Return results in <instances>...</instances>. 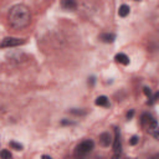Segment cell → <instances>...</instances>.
<instances>
[{
  "mask_svg": "<svg viewBox=\"0 0 159 159\" xmlns=\"http://www.w3.org/2000/svg\"><path fill=\"white\" fill-rule=\"evenodd\" d=\"M30 20H31V15L26 5L18 4L9 10L8 21H9V25L15 30H21L26 27L30 24Z\"/></svg>",
  "mask_w": 159,
  "mask_h": 159,
  "instance_id": "1",
  "label": "cell"
},
{
  "mask_svg": "<svg viewBox=\"0 0 159 159\" xmlns=\"http://www.w3.org/2000/svg\"><path fill=\"white\" fill-rule=\"evenodd\" d=\"M141 123H142V127L152 137H154L155 139H159V125L152 116L144 113L141 118Z\"/></svg>",
  "mask_w": 159,
  "mask_h": 159,
  "instance_id": "2",
  "label": "cell"
},
{
  "mask_svg": "<svg viewBox=\"0 0 159 159\" xmlns=\"http://www.w3.org/2000/svg\"><path fill=\"white\" fill-rule=\"evenodd\" d=\"M93 147H94V143H93V141H91V139H86V141H83V142H81L78 145H77V153L80 154V155H85V154H87V153H89L92 149H93Z\"/></svg>",
  "mask_w": 159,
  "mask_h": 159,
  "instance_id": "3",
  "label": "cell"
},
{
  "mask_svg": "<svg viewBox=\"0 0 159 159\" xmlns=\"http://www.w3.org/2000/svg\"><path fill=\"white\" fill-rule=\"evenodd\" d=\"M25 44V40L22 39H16V38H5L3 41H2V49H5V47H15V46H19V45H22Z\"/></svg>",
  "mask_w": 159,
  "mask_h": 159,
  "instance_id": "4",
  "label": "cell"
},
{
  "mask_svg": "<svg viewBox=\"0 0 159 159\" xmlns=\"http://www.w3.org/2000/svg\"><path fill=\"white\" fill-rule=\"evenodd\" d=\"M116 133V137H114V141H113V152L114 154H121V150H122V143H121V136H119V132L118 129L114 131Z\"/></svg>",
  "mask_w": 159,
  "mask_h": 159,
  "instance_id": "5",
  "label": "cell"
},
{
  "mask_svg": "<svg viewBox=\"0 0 159 159\" xmlns=\"http://www.w3.org/2000/svg\"><path fill=\"white\" fill-rule=\"evenodd\" d=\"M111 142H112V139H111V134L109 133L105 132V133H102L100 136V144L102 147H108L111 144Z\"/></svg>",
  "mask_w": 159,
  "mask_h": 159,
  "instance_id": "6",
  "label": "cell"
},
{
  "mask_svg": "<svg viewBox=\"0 0 159 159\" xmlns=\"http://www.w3.org/2000/svg\"><path fill=\"white\" fill-rule=\"evenodd\" d=\"M114 60L117 62L122 63V65H128V63H129V58L127 57V55H124V54H117L116 57H114Z\"/></svg>",
  "mask_w": 159,
  "mask_h": 159,
  "instance_id": "7",
  "label": "cell"
},
{
  "mask_svg": "<svg viewBox=\"0 0 159 159\" xmlns=\"http://www.w3.org/2000/svg\"><path fill=\"white\" fill-rule=\"evenodd\" d=\"M100 40H102L106 44H111V42H113L116 40V35H113V34H102V35H100Z\"/></svg>",
  "mask_w": 159,
  "mask_h": 159,
  "instance_id": "8",
  "label": "cell"
},
{
  "mask_svg": "<svg viewBox=\"0 0 159 159\" xmlns=\"http://www.w3.org/2000/svg\"><path fill=\"white\" fill-rule=\"evenodd\" d=\"M129 6L128 5H125V4H123V5H121L119 6V10H118V14H119V16L121 18H125L127 15L129 14Z\"/></svg>",
  "mask_w": 159,
  "mask_h": 159,
  "instance_id": "9",
  "label": "cell"
},
{
  "mask_svg": "<svg viewBox=\"0 0 159 159\" xmlns=\"http://www.w3.org/2000/svg\"><path fill=\"white\" fill-rule=\"evenodd\" d=\"M62 6L69 9V10H75L77 4L75 2H72V0H65V2H62Z\"/></svg>",
  "mask_w": 159,
  "mask_h": 159,
  "instance_id": "10",
  "label": "cell"
},
{
  "mask_svg": "<svg viewBox=\"0 0 159 159\" xmlns=\"http://www.w3.org/2000/svg\"><path fill=\"white\" fill-rule=\"evenodd\" d=\"M96 103L97 106H103V107H107L109 103H108V98L106 97V96H100V97H97V100H96Z\"/></svg>",
  "mask_w": 159,
  "mask_h": 159,
  "instance_id": "11",
  "label": "cell"
},
{
  "mask_svg": "<svg viewBox=\"0 0 159 159\" xmlns=\"http://www.w3.org/2000/svg\"><path fill=\"white\" fill-rule=\"evenodd\" d=\"M0 155H2V159H13V155L8 149H3Z\"/></svg>",
  "mask_w": 159,
  "mask_h": 159,
  "instance_id": "12",
  "label": "cell"
},
{
  "mask_svg": "<svg viewBox=\"0 0 159 159\" xmlns=\"http://www.w3.org/2000/svg\"><path fill=\"white\" fill-rule=\"evenodd\" d=\"M10 147L13 148V149H15V150H21L24 147H22V144H20V143H16V142H10Z\"/></svg>",
  "mask_w": 159,
  "mask_h": 159,
  "instance_id": "13",
  "label": "cell"
},
{
  "mask_svg": "<svg viewBox=\"0 0 159 159\" xmlns=\"http://www.w3.org/2000/svg\"><path fill=\"white\" fill-rule=\"evenodd\" d=\"M70 112H71L72 114H76V116H81V114H85V113H86L85 111H81V109H80V111H78V109H71Z\"/></svg>",
  "mask_w": 159,
  "mask_h": 159,
  "instance_id": "14",
  "label": "cell"
},
{
  "mask_svg": "<svg viewBox=\"0 0 159 159\" xmlns=\"http://www.w3.org/2000/svg\"><path fill=\"white\" fill-rule=\"evenodd\" d=\"M138 141H139L138 137H137V136H133V137L131 138V141H129V144H131V145H136V144L138 143Z\"/></svg>",
  "mask_w": 159,
  "mask_h": 159,
  "instance_id": "15",
  "label": "cell"
},
{
  "mask_svg": "<svg viewBox=\"0 0 159 159\" xmlns=\"http://www.w3.org/2000/svg\"><path fill=\"white\" fill-rule=\"evenodd\" d=\"M143 92H144V94L147 97H150L152 96V91H150V88H148V87H144L143 88Z\"/></svg>",
  "mask_w": 159,
  "mask_h": 159,
  "instance_id": "16",
  "label": "cell"
},
{
  "mask_svg": "<svg viewBox=\"0 0 159 159\" xmlns=\"http://www.w3.org/2000/svg\"><path fill=\"white\" fill-rule=\"evenodd\" d=\"M61 124H63V125L70 124V125H71V124H75V123H74V122H71V121H66V119H63V121L61 122Z\"/></svg>",
  "mask_w": 159,
  "mask_h": 159,
  "instance_id": "17",
  "label": "cell"
},
{
  "mask_svg": "<svg viewBox=\"0 0 159 159\" xmlns=\"http://www.w3.org/2000/svg\"><path fill=\"white\" fill-rule=\"evenodd\" d=\"M133 114H134V111H131V112H128V113H127V118H128V119H131V118L133 117Z\"/></svg>",
  "mask_w": 159,
  "mask_h": 159,
  "instance_id": "18",
  "label": "cell"
},
{
  "mask_svg": "<svg viewBox=\"0 0 159 159\" xmlns=\"http://www.w3.org/2000/svg\"><path fill=\"white\" fill-rule=\"evenodd\" d=\"M158 98H159V91H158V92H157V93H155V96H154V97H153V100H154V101H155V100H158Z\"/></svg>",
  "mask_w": 159,
  "mask_h": 159,
  "instance_id": "19",
  "label": "cell"
},
{
  "mask_svg": "<svg viewBox=\"0 0 159 159\" xmlns=\"http://www.w3.org/2000/svg\"><path fill=\"white\" fill-rule=\"evenodd\" d=\"M41 159H52L51 157H49V155H42V158Z\"/></svg>",
  "mask_w": 159,
  "mask_h": 159,
  "instance_id": "20",
  "label": "cell"
},
{
  "mask_svg": "<svg viewBox=\"0 0 159 159\" xmlns=\"http://www.w3.org/2000/svg\"><path fill=\"white\" fill-rule=\"evenodd\" d=\"M112 159H119V155H118V154H114V155L112 157Z\"/></svg>",
  "mask_w": 159,
  "mask_h": 159,
  "instance_id": "21",
  "label": "cell"
},
{
  "mask_svg": "<svg viewBox=\"0 0 159 159\" xmlns=\"http://www.w3.org/2000/svg\"><path fill=\"white\" fill-rule=\"evenodd\" d=\"M127 159H131V158H127Z\"/></svg>",
  "mask_w": 159,
  "mask_h": 159,
  "instance_id": "22",
  "label": "cell"
}]
</instances>
